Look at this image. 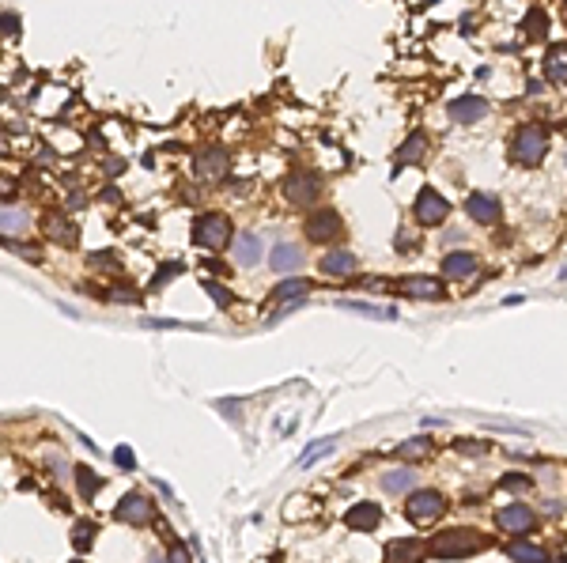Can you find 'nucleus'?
I'll return each instance as SVG.
<instances>
[{
	"label": "nucleus",
	"mask_w": 567,
	"mask_h": 563,
	"mask_svg": "<svg viewBox=\"0 0 567 563\" xmlns=\"http://www.w3.org/2000/svg\"><path fill=\"white\" fill-rule=\"evenodd\" d=\"M481 545L484 540H481V533H473V529H446V533H439L428 545V552L435 559H465V556H473Z\"/></svg>",
	"instance_id": "1"
},
{
	"label": "nucleus",
	"mask_w": 567,
	"mask_h": 563,
	"mask_svg": "<svg viewBox=\"0 0 567 563\" xmlns=\"http://www.w3.org/2000/svg\"><path fill=\"white\" fill-rule=\"evenodd\" d=\"M544 151H549V132L541 125H522L515 132V144H510V163H518V167H537L544 159Z\"/></svg>",
	"instance_id": "2"
},
{
	"label": "nucleus",
	"mask_w": 567,
	"mask_h": 563,
	"mask_svg": "<svg viewBox=\"0 0 567 563\" xmlns=\"http://www.w3.org/2000/svg\"><path fill=\"white\" fill-rule=\"evenodd\" d=\"M193 242L204 250H227L231 246V219L220 216V212H204L197 216V224H193Z\"/></svg>",
	"instance_id": "3"
},
{
	"label": "nucleus",
	"mask_w": 567,
	"mask_h": 563,
	"mask_svg": "<svg viewBox=\"0 0 567 563\" xmlns=\"http://www.w3.org/2000/svg\"><path fill=\"white\" fill-rule=\"evenodd\" d=\"M284 197H288L291 204H314L322 197V178L314 170H296V174H288L284 178Z\"/></svg>",
	"instance_id": "4"
},
{
	"label": "nucleus",
	"mask_w": 567,
	"mask_h": 563,
	"mask_svg": "<svg viewBox=\"0 0 567 563\" xmlns=\"http://www.w3.org/2000/svg\"><path fill=\"white\" fill-rule=\"evenodd\" d=\"M114 518L125 526H151V518H156V506L144 492H125L122 503L114 506Z\"/></svg>",
	"instance_id": "5"
},
{
	"label": "nucleus",
	"mask_w": 567,
	"mask_h": 563,
	"mask_svg": "<svg viewBox=\"0 0 567 563\" xmlns=\"http://www.w3.org/2000/svg\"><path fill=\"white\" fill-rule=\"evenodd\" d=\"M416 219L423 227H439V224H446V216H450V204H446V197L443 193H435V190H420V197H416Z\"/></svg>",
	"instance_id": "6"
},
{
	"label": "nucleus",
	"mask_w": 567,
	"mask_h": 563,
	"mask_svg": "<svg viewBox=\"0 0 567 563\" xmlns=\"http://www.w3.org/2000/svg\"><path fill=\"white\" fill-rule=\"evenodd\" d=\"M197 178L201 182H223L227 178V170H231V156H227L223 148H204L197 151Z\"/></svg>",
	"instance_id": "7"
},
{
	"label": "nucleus",
	"mask_w": 567,
	"mask_h": 563,
	"mask_svg": "<svg viewBox=\"0 0 567 563\" xmlns=\"http://www.w3.org/2000/svg\"><path fill=\"white\" fill-rule=\"evenodd\" d=\"M405 511H409L412 522H435V518L446 511V499H443L439 492H412Z\"/></svg>",
	"instance_id": "8"
},
{
	"label": "nucleus",
	"mask_w": 567,
	"mask_h": 563,
	"mask_svg": "<svg viewBox=\"0 0 567 563\" xmlns=\"http://www.w3.org/2000/svg\"><path fill=\"white\" fill-rule=\"evenodd\" d=\"M465 212H469L473 224H499L503 208H499V197H496V193H469Z\"/></svg>",
	"instance_id": "9"
},
{
	"label": "nucleus",
	"mask_w": 567,
	"mask_h": 563,
	"mask_svg": "<svg viewBox=\"0 0 567 563\" xmlns=\"http://www.w3.org/2000/svg\"><path fill=\"white\" fill-rule=\"evenodd\" d=\"M341 216L333 212V208H322V212H314L307 219V238L310 242H333L337 235H341Z\"/></svg>",
	"instance_id": "10"
},
{
	"label": "nucleus",
	"mask_w": 567,
	"mask_h": 563,
	"mask_svg": "<svg viewBox=\"0 0 567 563\" xmlns=\"http://www.w3.org/2000/svg\"><path fill=\"white\" fill-rule=\"evenodd\" d=\"M496 522H499V529H507V533H530L533 526H537V514L530 511V506H522V503H510V506H503V511L496 514Z\"/></svg>",
	"instance_id": "11"
},
{
	"label": "nucleus",
	"mask_w": 567,
	"mask_h": 563,
	"mask_svg": "<svg viewBox=\"0 0 567 563\" xmlns=\"http://www.w3.org/2000/svg\"><path fill=\"white\" fill-rule=\"evenodd\" d=\"M394 288L401 291V295H412V299H443L446 295V288L435 276H405V280H397Z\"/></svg>",
	"instance_id": "12"
},
{
	"label": "nucleus",
	"mask_w": 567,
	"mask_h": 563,
	"mask_svg": "<svg viewBox=\"0 0 567 563\" xmlns=\"http://www.w3.org/2000/svg\"><path fill=\"white\" fill-rule=\"evenodd\" d=\"M488 114V103L481 95H462L450 103V117L457 121V125H473V121H481Z\"/></svg>",
	"instance_id": "13"
},
{
	"label": "nucleus",
	"mask_w": 567,
	"mask_h": 563,
	"mask_svg": "<svg viewBox=\"0 0 567 563\" xmlns=\"http://www.w3.org/2000/svg\"><path fill=\"white\" fill-rule=\"evenodd\" d=\"M378 522H382V511H378L375 503H356L352 511L344 514V526H348V529H359V533L378 529Z\"/></svg>",
	"instance_id": "14"
},
{
	"label": "nucleus",
	"mask_w": 567,
	"mask_h": 563,
	"mask_svg": "<svg viewBox=\"0 0 567 563\" xmlns=\"http://www.w3.org/2000/svg\"><path fill=\"white\" fill-rule=\"evenodd\" d=\"M231 253H235V265L238 269H254V265H261V238L257 235H238L231 242Z\"/></svg>",
	"instance_id": "15"
},
{
	"label": "nucleus",
	"mask_w": 567,
	"mask_h": 563,
	"mask_svg": "<svg viewBox=\"0 0 567 563\" xmlns=\"http://www.w3.org/2000/svg\"><path fill=\"white\" fill-rule=\"evenodd\" d=\"M42 227H46V235L53 242H61V246H76V238H80V231H76V224L69 216H61V212H49L46 219H42Z\"/></svg>",
	"instance_id": "16"
},
{
	"label": "nucleus",
	"mask_w": 567,
	"mask_h": 563,
	"mask_svg": "<svg viewBox=\"0 0 567 563\" xmlns=\"http://www.w3.org/2000/svg\"><path fill=\"white\" fill-rule=\"evenodd\" d=\"M423 156H428V137H423V132H412L405 144L397 148V156H394V170L409 167V163H420Z\"/></svg>",
	"instance_id": "17"
},
{
	"label": "nucleus",
	"mask_w": 567,
	"mask_h": 563,
	"mask_svg": "<svg viewBox=\"0 0 567 563\" xmlns=\"http://www.w3.org/2000/svg\"><path fill=\"white\" fill-rule=\"evenodd\" d=\"M356 269H359V257L352 250H333V253H325V257H322V272L325 276H348Z\"/></svg>",
	"instance_id": "18"
},
{
	"label": "nucleus",
	"mask_w": 567,
	"mask_h": 563,
	"mask_svg": "<svg viewBox=\"0 0 567 563\" xmlns=\"http://www.w3.org/2000/svg\"><path fill=\"white\" fill-rule=\"evenodd\" d=\"M272 272H296L303 269V250L291 246V242H280V246H272Z\"/></svg>",
	"instance_id": "19"
},
{
	"label": "nucleus",
	"mask_w": 567,
	"mask_h": 563,
	"mask_svg": "<svg viewBox=\"0 0 567 563\" xmlns=\"http://www.w3.org/2000/svg\"><path fill=\"white\" fill-rule=\"evenodd\" d=\"M443 272L450 276V280H469V276L477 272V257H473V253H465V250L446 253V257H443Z\"/></svg>",
	"instance_id": "20"
},
{
	"label": "nucleus",
	"mask_w": 567,
	"mask_h": 563,
	"mask_svg": "<svg viewBox=\"0 0 567 563\" xmlns=\"http://www.w3.org/2000/svg\"><path fill=\"white\" fill-rule=\"evenodd\" d=\"M544 76L556 83H567V42H556L544 53Z\"/></svg>",
	"instance_id": "21"
},
{
	"label": "nucleus",
	"mask_w": 567,
	"mask_h": 563,
	"mask_svg": "<svg viewBox=\"0 0 567 563\" xmlns=\"http://www.w3.org/2000/svg\"><path fill=\"white\" fill-rule=\"evenodd\" d=\"M307 291H310V280L288 276V280H280L276 288H272V299L276 303H299V299H307Z\"/></svg>",
	"instance_id": "22"
},
{
	"label": "nucleus",
	"mask_w": 567,
	"mask_h": 563,
	"mask_svg": "<svg viewBox=\"0 0 567 563\" xmlns=\"http://www.w3.org/2000/svg\"><path fill=\"white\" fill-rule=\"evenodd\" d=\"M30 227V216L23 208H0V235H19Z\"/></svg>",
	"instance_id": "23"
},
{
	"label": "nucleus",
	"mask_w": 567,
	"mask_h": 563,
	"mask_svg": "<svg viewBox=\"0 0 567 563\" xmlns=\"http://www.w3.org/2000/svg\"><path fill=\"white\" fill-rule=\"evenodd\" d=\"M341 306H344V310H356V314H363V318H382V322H394V318H397V306H378V303H352V299H344Z\"/></svg>",
	"instance_id": "24"
},
{
	"label": "nucleus",
	"mask_w": 567,
	"mask_h": 563,
	"mask_svg": "<svg viewBox=\"0 0 567 563\" xmlns=\"http://www.w3.org/2000/svg\"><path fill=\"white\" fill-rule=\"evenodd\" d=\"M420 540H394V545L386 548V563H412L420 556Z\"/></svg>",
	"instance_id": "25"
},
{
	"label": "nucleus",
	"mask_w": 567,
	"mask_h": 563,
	"mask_svg": "<svg viewBox=\"0 0 567 563\" xmlns=\"http://www.w3.org/2000/svg\"><path fill=\"white\" fill-rule=\"evenodd\" d=\"M507 556L515 559V563H549V556H544V548H537V545H526V540H515Z\"/></svg>",
	"instance_id": "26"
},
{
	"label": "nucleus",
	"mask_w": 567,
	"mask_h": 563,
	"mask_svg": "<svg viewBox=\"0 0 567 563\" xmlns=\"http://www.w3.org/2000/svg\"><path fill=\"white\" fill-rule=\"evenodd\" d=\"M382 488L386 492H412V488H416V472H412V469H397V472H386V477H382Z\"/></svg>",
	"instance_id": "27"
},
{
	"label": "nucleus",
	"mask_w": 567,
	"mask_h": 563,
	"mask_svg": "<svg viewBox=\"0 0 567 563\" xmlns=\"http://www.w3.org/2000/svg\"><path fill=\"white\" fill-rule=\"evenodd\" d=\"M76 484H80V499H95V492H99V477L91 472V465H76Z\"/></svg>",
	"instance_id": "28"
},
{
	"label": "nucleus",
	"mask_w": 567,
	"mask_h": 563,
	"mask_svg": "<svg viewBox=\"0 0 567 563\" xmlns=\"http://www.w3.org/2000/svg\"><path fill=\"white\" fill-rule=\"evenodd\" d=\"M95 533H99L95 522H76V529H72V548H76V552H87V548L95 545Z\"/></svg>",
	"instance_id": "29"
},
{
	"label": "nucleus",
	"mask_w": 567,
	"mask_h": 563,
	"mask_svg": "<svg viewBox=\"0 0 567 563\" xmlns=\"http://www.w3.org/2000/svg\"><path fill=\"white\" fill-rule=\"evenodd\" d=\"M428 450H431V439H428V435H416V439H409V443L397 446V458H423Z\"/></svg>",
	"instance_id": "30"
},
{
	"label": "nucleus",
	"mask_w": 567,
	"mask_h": 563,
	"mask_svg": "<svg viewBox=\"0 0 567 563\" xmlns=\"http://www.w3.org/2000/svg\"><path fill=\"white\" fill-rule=\"evenodd\" d=\"M333 446H337L333 439H325V443H314V446H307V450H303V454H299V461H296V465H299V469H307V465H314V461H318L322 454H329Z\"/></svg>",
	"instance_id": "31"
},
{
	"label": "nucleus",
	"mask_w": 567,
	"mask_h": 563,
	"mask_svg": "<svg viewBox=\"0 0 567 563\" xmlns=\"http://www.w3.org/2000/svg\"><path fill=\"white\" fill-rule=\"evenodd\" d=\"M204 291H209V295H212V303H216V306H223V310H227V306L235 303V295L227 291L220 280H204Z\"/></svg>",
	"instance_id": "32"
},
{
	"label": "nucleus",
	"mask_w": 567,
	"mask_h": 563,
	"mask_svg": "<svg viewBox=\"0 0 567 563\" xmlns=\"http://www.w3.org/2000/svg\"><path fill=\"white\" fill-rule=\"evenodd\" d=\"M114 465L122 469V472H133V469H136V454H133V446H117V450H114Z\"/></svg>",
	"instance_id": "33"
},
{
	"label": "nucleus",
	"mask_w": 567,
	"mask_h": 563,
	"mask_svg": "<svg viewBox=\"0 0 567 563\" xmlns=\"http://www.w3.org/2000/svg\"><path fill=\"white\" fill-rule=\"evenodd\" d=\"M4 246L12 250V253H19L23 261H42V250H38V246H23V242H12V238H4Z\"/></svg>",
	"instance_id": "34"
},
{
	"label": "nucleus",
	"mask_w": 567,
	"mask_h": 563,
	"mask_svg": "<svg viewBox=\"0 0 567 563\" xmlns=\"http://www.w3.org/2000/svg\"><path fill=\"white\" fill-rule=\"evenodd\" d=\"M167 563H193V556H189V545L174 540V545H170V552H167Z\"/></svg>",
	"instance_id": "35"
},
{
	"label": "nucleus",
	"mask_w": 567,
	"mask_h": 563,
	"mask_svg": "<svg viewBox=\"0 0 567 563\" xmlns=\"http://www.w3.org/2000/svg\"><path fill=\"white\" fill-rule=\"evenodd\" d=\"M526 30H530V35H544V30H549V19H544V12H537V8H533Z\"/></svg>",
	"instance_id": "36"
},
{
	"label": "nucleus",
	"mask_w": 567,
	"mask_h": 563,
	"mask_svg": "<svg viewBox=\"0 0 567 563\" xmlns=\"http://www.w3.org/2000/svg\"><path fill=\"white\" fill-rule=\"evenodd\" d=\"M12 35H19V19L8 12V16H0V38H12Z\"/></svg>",
	"instance_id": "37"
},
{
	"label": "nucleus",
	"mask_w": 567,
	"mask_h": 563,
	"mask_svg": "<svg viewBox=\"0 0 567 563\" xmlns=\"http://www.w3.org/2000/svg\"><path fill=\"white\" fill-rule=\"evenodd\" d=\"M174 272H182V265H163L159 276L151 280V288H163V280H167V276H174Z\"/></svg>",
	"instance_id": "38"
},
{
	"label": "nucleus",
	"mask_w": 567,
	"mask_h": 563,
	"mask_svg": "<svg viewBox=\"0 0 567 563\" xmlns=\"http://www.w3.org/2000/svg\"><path fill=\"white\" fill-rule=\"evenodd\" d=\"M503 488H510V492H515V488H518V492H526V488H530V480H526V477H503Z\"/></svg>",
	"instance_id": "39"
},
{
	"label": "nucleus",
	"mask_w": 567,
	"mask_h": 563,
	"mask_svg": "<svg viewBox=\"0 0 567 563\" xmlns=\"http://www.w3.org/2000/svg\"><path fill=\"white\" fill-rule=\"evenodd\" d=\"M12 193H16V182L0 174V201H8V197H12Z\"/></svg>",
	"instance_id": "40"
},
{
	"label": "nucleus",
	"mask_w": 567,
	"mask_h": 563,
	"mask_svg": "<svg viewBox=\"0 0 567 563\" xmlns=\"http://www.w3.org/2000/svg\"><path fill=\"white\" fill-rule=\"evenodd\" d=\"M151 563H163V559H159V556H151Z\"/></svg>",
	"instance_id": "41"
},
{
	"label": "nucleus",
	"mask_w": 567,
	"mask_h": 563,
	"mask_svg": "<svg viewBox=\"0 0 567 563\" xmlns=\"http://www.w3.org/2000/svg\"><path fill=\"white\" fill-rule=\"evenodd\" d=\"M0 148H4V132H0Z\"/></svg>",
	"instance_id": "42"
}]
</instances>
